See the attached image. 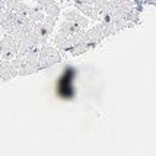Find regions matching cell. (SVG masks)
Wrapping results in <instances>:
<instances>
[{"label": "cell", "mask_w": 156, "mask_h": 156, "mask_svg": "<svg viewBox=\"0 0 156 156\" xmlns=\"http://www.w3.org/2000/svg\"><path fill=\"white\" fill-rule=\"evenodd\" d=\"M61 61V54L58 48L51 45H42L38 51V70L48 69Z\"/></svg>", "instance_id": "6da1fadb"}, {"label": "cell", "mask_w": 156, "mask_h": 156, "mask_svg": "<svg viewBox=\"0 0 156 156\" xmlns=\"http://www.w3.org/2000/svg\"><path fill=\"white\" fill-rule=\"evenodd\" d=\"M55 23H57V18H55V16H48V18H44L42 20H40V22H37V23H35L31 32L34 34V37L38 40L40 44H44V42L48 40L50 34L53 32Z\"/></svg>", "instance_id": "7a4b0ae2"}, {"label": "cell", "mask_w": 156, "mask_h": 156, "mask_svg": "<svg viewBox=\"0 0 156 156\" xmlns=\"http://www.w3.org/2000/svg\"><path fill=\"white\" fill-rule=\"evenodd\" d=\"M38 48L31 50L29 53L22 55V64L19 67L18 76H29L38 70Z\"/></svg>", "instance_id": "3957f363"}, {"label": "cell", "mask_w": 156, "mask_h": 156, "mask_svg": "<svg viewBox=\"0 0 156 156\" xmlns=\"http://www.w3.org/2000/svg\"><path fill=\"white\" fill-rule=\"evenodd\" d=\"M18 40L10 34L2 35L0 48H2V60H12L18 54Z\"/></svg>", "instance_id": "277c9868"}, {"label": "cell", "mask_w": 156, "mask_h": 156, "mask_svg": "<svg viewBox=\"0 0 156 156\" xmlns=\"http://www.w3.org/2000/svg\"><path fill=\"white\" fill-rule=\"evenodd\" d=\"M38 45H41V44L34 37V34H32V32H28V34L19 41V44H18V54L25 55L27 53H29L31 50L38 48Z\"/></svg>", "instance_id": "5b68a950"}, {"label": "cell", "mask_w": 156, "mask_h": 156, "mask_svg": "<svg viewBox=\"0 0 156 156\" xmlns=\"http://www.w3.org/2000/svg\"><path fill=\"white\" fill-rule=\"evenodd\" d=\"M85 40L92 45V48L95 45H98L104 40V23L101 22V23H98L95 27H92L90 29H88L85 32Z\"/></svg>", "instance_id": "8992f818"}, {"label": "cell", "mask_w": 156, "mask_h": 156, "mask_svg": "<svg viewBox=\"0 0 156 156\" xmlns=\"http://www.w3.org/2000/svg\"><path fill=\"white\" fill-rule=\"evenodd\" d=\"M76 9L82 12L86 18H92L94 20L101 19V9L95 5H90V3H80V2H76L75 3Z\"/></svg>", "instance_id": "52a82bcc"}, {"label": "cell", "mask_w": 156, "mask_h": 156, "mask_svg": "<svg viewBox=\"0 0 156 156\" xmlns=\"http://www.w3.org/2000/svg\"><path fill=\"white\" fill-rule=\"evenodd\" d=\"M63 16H64L66 20L75 22L80 28H83V29L89 27V19L82 12H79V10H66V12H63Z\"/></svg>", "instance_id": "ba28073f"}, {"label": "cell", "mask_w": 156, "mask_h": 156, "mask_svg": "<svg viewBox=\"0 0 156 156\" xmlns=\"http://www.w3.org/2000/svg\"><path fill=\"white\" fill-rule=\"evenodd\" d=\"M18 76V69L13 67L10 60H2L0 61V79L3 82L10 80L12 77Z\"/></svg>", "instance_id": "9c48e42d"}, {"label": "cell", "mask_w": 156, "mask_h": 156, "mask_svg": "<svg viewBox=\"0 0 156 156\" xmlns=\"http://www.w3.org/2000/svg\"><path fill=\"white\" fill-rule=\"evenodd\" d=\"M79 29H83V28H80L77 23L72 22V20H64V22L60 25V31H58V34L63 35V37H66V38H69L70 35L75 34V32H77Z\"/></svg>", "instance_id": "30bf717a"}, {"label": "cell", "mask_w": 156, "mask_h": 156, "mask_svg": "<svg viewBox=\"0 0 156 156\" xmlns=\"http://www.w3.org/2000/svg\"><path fill=\"white\" fill-rule=\"evenodd\" d=\"M90 48H92V45L83 38L82 41H79L77 44H75L73 47L70 48L69 53H72V55H82V54H85V53H88Z\"/></svg>", "instance_id": "8fae6325"}, {"label": "cell", "mask_w": 156, "mask_h": 156, "mask_svg": "<svg viewBox=\"0 0 156 156\" xmlns=\"http://www.w3.org/2000/svg\"><path fill=\"white\" fill-rule=\"evenodd\" d=\"M28 16H29L32 20H35V22H40V20H42L44 18H45V12H44L42 6L32 7V9H31V12L28 13Z\"/></svg>", "instance_id": "7c38bea8"}, {"label": "cell", "mask_w": 156, "mask_h": 156, "mask_svg": "<svg viewBox=\"0 0 156 156\" xmlns=\"http://www.w3.org/2000/svg\"><path fill=\"white\" fill-rule=\"evenodd\" d=\"M44 12L47 16H55V18H58V15H60V7L57 3H51V5H48V6L44 7Z\"/></svg>", "instance_id": "4fadbf2b"}, {"label": "cell", "mask_w": 156, "mask_h": 156, "mask_svg": "<svg viewBox=\"0 0 156 156\" xmlns=\"http://www.w3.org/2000/svg\"><path fill=\"white\" fill-rule=\"evenodd\" d=\"M20 0H5V5H6V9H9V10H12L18 3H19Z\"/></svg>", "instance_id": "5bb4252c"}, {"label": "cell", "mask_w": 156, "mask_h": 156, "mask_svg": "<svg viewBox=\"0 0 156 156\" xmlns=\"http://www.w3.org/2000/svg\"><path fill=\"white\" fill-rule=\"evenodd\" d=\"M32 2H35V3H38L40 6H42V9L45 6H48V5H51V3H54V0H32Z\"/></svg>", "instance_id": "9a60e30c"}, {"label": "cell", "mask_w": 156, "mask_h": 156, "mask_svg": "<svg viewBox=\"0 0 156 156\" xmlns=\"http://www.w3.org/2000/svg\"><path fill=\"white\" fill-rule=\"evenodd\" d=\"M73 2H80V3H90V5H92V0H73Z\"/></svg>", "instance_id": "2e32d148"}, {"label": "cell", "mask_w": 156, "mask_h": 156, "mask_svg": "<svg viewBox=\"0 0 156 156\" xmlns=\"http://www.w3.org/2000/svg\"><path fill=\"white\" fill-rule=\"evenodd\" d=\"M133 2H134V3H137V5H139V3H140L142 0H133Z\"/></svg>", "instance_id": "e0dca14e"}, {"label": "cell", "mask_w": 156, "mask_h": 156, "mask_svg": "<svg viewBox=\"0 0 156 156\" xmlns=\"http://www.w3.org/2000/svg\"><path fill=\"white\" fill-rule=\"evenodd\" d=\"M0 38H2V29H0Z\"/></svg>", "instance_id": "ac0fdd59"}]
</instances>
